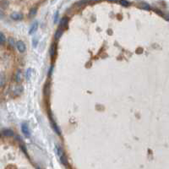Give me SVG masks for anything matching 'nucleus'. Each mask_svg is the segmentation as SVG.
<instances>
[{"instance_id":"1","label":"nucleus","mask_w":169,"mask_h":169,"mask_svg":"<svg viewBox=\"0 0 169 169\" xmlns=\"http://www.w3.org/2000/svg\"><path fill=\"white\" fill-rule=\"evenodd\" d=\"M49 118H50V123H51V125H52V127H53L54 132L57 134L61 135V130H60V128L58 127V125L56 124V122L54 121V119L53 118V116H52L51 113H50V116H49Z\"/></svg>"},{"instance_id":"19","label":"nucleus","mask_w":169,"mask_h":169,"mask_svg":"<svg viewBox=\"0 0 169 169\" xmlns=\"http://www.w3.org/2000/svg\"><path fill=\"white\" fill-rule=\"evenodd\" d=\"M20 149L22 150V151H23V152L25 153V154H26V155L27 156V157H28L29 156H28V154H27V151H26V146H23V145H21V146H20Z\"/></svg>"},{"instance_id":"20","label":"nucleus","mask_w":169,"mask_h":169,"mask_svg":"<svg viewBox=\"0 0 169 169\" xmlns=\"http://www.w3.org/2000/svg\"><path fill=\"white\" fill-rule=\"evenodd\" d=\"M8 4H8V2H7V1H5V0L1 3V6H2V7L4 8V9H6V8H7V7H8Z\"/></svg>"},{"instance_id":"25","label":"nucleus","mask_w":169,"mask_h":169,"mask_svg":"<svg viewBox=\"0 0 169 169\" xmlns=\"http://www.w3.org/2000/svg\"><path fill=\"white\" fill-rule=\"evenodd\" d=\"M1 18H4V13H3L2 11H0V19Z\"/></svg>"},{"instance_id":"10","label":"nucleus","mask_w":169,"mask_h":169,"mask_svg":"<svg viewBox=\"0 0 169 169\" xmlns=\"http://www.w3.org/2000/svg\"><path fill=\"white\" fill-rule=\"evenodd\" d=\"M59 158H60L61 162H62V164L63 166H65V167H68V163H69V162H68V158H67L66 155L63 154V156H61Z\"/></svg>"},{"instance_id":"14","label":"nucleus","mask_w":169,"mask_h":169,"mask_svg":"<svg viewBox=\"0 0 169 169\" xmlns=\"http://www.w3.org/2000/svg\"><path fill=\"white\" fill-rule=\"evenodd\" d=\"M140 7H141V9H143V10H151L150 6L148 4H146V3H141V4H140Z\"/></svg>"},{"instance_id":"11","label":"nucleus","mask_w":169,"mask_h":169,"mask_svg":"<svg viewBox=\"0 0 169 169\" xmlns=\"http://www.w3.org/2000/svg\"><path fill=\"white\" fill-rule=\"evenodd\" d=\"M49 91H50V85H49V83H47L44 85V89H43V94L45 96H47L49 95Z\"/></svg>"},{"instance_id":"7","label":"nucleus","mask_w":169,"mask_h":169,"mask_svg":"<svg viewBox=\"0 0 169 169\" xmlns=\"http://www.w3.org/2000/svg\"><path fill=\"white\" fill-rule=\"evenodd\" d=\"M50 55H51V58L52 60H53L56 56V44H53L50 49Z\"/></svg>"},{"instance_id":"9","label":"nucleus","mask_w":169,"mask_h":169,"mask_svg":"<svg viewBox=\"0 0 169 169\" xmlns=\"http://www.w3.org/2000/svg\"><path fill=\"white\" fill-rule=\"evenodd\" d=\"M68 24H69V18H67V17L62 18V20H61V23H60L61 27H63V28H66V27L68 26Z\"/></svg>"},{"instance_id":"2","label":"nucleus","mask_w":169,"mask_h":169,"mask_svg":"<svg viewBox=\"0 0 169 169\" xmlns=\"http://www.w3.org/2000/svg\"><path fill=\"white\" fill-rule=\"evenodd\" d=\"M21 130H22L23 134H25L26 137L29 138L30 136V128H29V125L27 124V123H22V124H21Z\"/></svg>"},{"instance_id":"8","label":"nucleus","mask_w":169,"mask_h":169,"mask_svg":"<svg viewBox=\"0 0 169 169\" xmlns=\"http://www.w3.org/2000/svg\"><path fill=\"white\" fill-rule=\"evenodd\" d=\"M55 150H56L57 155L59 156V157H60L61 156H63L64 154V151H63V148L61 146H58V145H56V146H55Z\"/></svg>"},{"instance_id":"23","label":"nucleus","mask_w":169,"mask_h":169,"mask_svg":"<svg viewBox=\"0 0 169 169\" xmlns=\"http://www.w3.org/2000/svg\"><path fill=\"white\" fill-rule=\"evenodd\" d=\"M17 92H15V94L16 95H19V94H20V92L22 91V87H19V88H17Z\"/></svg>"},{"instance_id":"13","label":"nucleus","mask_w":169,"mask_h":169,"mask_svg":"<svg viewBox=\"0 0 169 169\" xmlns=\"http://www.w3.org/2000/svg\"><path fill=\"white\" fill-rule=\"evenodd\" d=\"M36 12H37V8H36V7H33V8L31 9V10H30L29 17H30V18H33V17L36 15Z\"/></svg>"},{"instance_id":"16","label":"nucleus","mask_w":169,"mask_h":169,"mask_svg":"<svg viewBox=\"0 0 169 169\" xmlns=\"http://www.w3.org/2000/svg\"><path fill=\"white\" fill-rule=\"evenodd\" d=\"M119 3H120V4L122 6H124V7H128V6L130 5V2L128 1V0H120Z\"/></svg>"},{"instance_id":"22","label":"nucleus","mask_w":169,"mask_h":169,"mask_svg":"<svg viewBox=\"0 0 169 169\" xmlns=\"http://www.w3.org/2000/svg\"><path fill=\"white\" fill-rule=\"evenodd\" d=\"M9 42H10V44L12 46V47H14V39H12V38H10V40H9Z\"/></svg>"},{"instance_id":"26","label":"nucleus","mask_w":169,"mask_h":169,"mask_svg":"<svg viewBox=\"0 0 169 169\" xmlns=\"http://www.w3.org/2000/svg\"><path fill=\"white\" fill-rule=\"evenodd\" d=\"M109 2H112V3H116L118 2V0H108Z\"/></svg>"},{"instance_id":"27","label":"nucleus","mask_w":169,"mask_h":169,"mask_svg":"<svg viewBox=\"0 0 169 169\" xmlns=\"http://www.w3.org/2000/svg\"><path fill=\"white\" fill-rule=\"evenodd\" d=\"M0 138H1V134H0Z\"/></svg>"},{"instance_id":"5","label":"nucleus","mask_w":169,"mask_h":169,"mask_svg":"<svg viewBox=\"0 0 169 169\" xmlns=\"http://www.w3.org/2000/svg\"><path fill=\"white\" fill-rule=\"evenodd\" d=\"M2 134L6 137H13L14 135V131L12 130H10V128H5V130H3Z\"/></svg>"},{"instance_id":"17","label":"nucleus","mask_w":169,"mask_h":169,"mask_svg":"<svg viewBox=\"0 0 169 169\" xmlns=\"http://www.w3.org/2000/svg\"><path fill=\"white\" fill-rule=\"evenodd\" d=\"M31 73H32V69H28V70H27L26 74V77L27 79H30Z\"/></svg>"},{"instance_id":"3","label":"nucleus","mask_w":169,"mask_h":169,"mask_svg":"<svg viewBox=\"0 0 169 169\" xmlns=\"http://www.w3.org/2000/svg\"><path fill=\"white\" fill-rule=\"evenodd\" d=\"M37 28H38V22L37 21H35L30 27L29 31H28L29 35H32V34L35 33L36 31V30H37Z\"/></svg>"},{"instance_id":"4","label":"nucleus","mask_w":169,"mask_h":169,"mask_svg":"<svg viewBox=\"0 0 169 169\" xmlns=\"http://www.w3.org/2000/svg\"><path fill=\"white\" fill-rule=\"evenodd\" d=\"M16 47H17V49L19 50L20 53H24L25 51H26V45H25V43L22 42V41H19V42H17V44H16Z\"/></svg>"},{"instance_id":"21","label":"nucleus","mask_w":169,"mask_h":169,"mask_svg":"<svg viewBox=\"0 0 169 169\" xmlns=\"http://www.w3.org/2000/svg\"><path fill=\"white\" fill-rule=\"evenodd\" d=\"M15 79H16L17 82H19V81H20V71H18V72H17L16 76H15Z\"/></svg>"},{"instance_id":"18","label":"nucleus","mask_w":169,"mask_h":169,"mask_svg":"<svg viewBox=\"0 0 169 169\" xmlns=\"http://www.w3.org/2000/svg\"><path fill=\"white\" fill-rule=\"evenodd\" d=\"M37 43H38V37H36V39L34 38V39H33V42H32V47H36V46H37Z\"/></svg>"},{"instance_id":"6","label":"nucleus","mask_w":169,"mask_h":169,"mask_svg":"<svg viewBox=\"0 0 169 169\" xmlns=\"http://www.w3.org/2000/svg\"><path fill=\"white\" fill-rule=\"evenodd\" d=\"M10 17H11V19L14 20H22L23 15L22 14H20V13H13L11 14Z\"/></svg>"},{"instance_id":"15","label":"nucleus","mask_w":169,"mask_h":169,"mask_svg":"<svg viewBox=\"0 0 169 169\" xmlns=\"http://www.w3.org/2000/svg\"><path fill=\"white\" fill-rule=\"evenodd\" d=\"M5 42H6L5 36L4 35V33H2L0 31V45H4Z\"/></svg>"},{"instance_id":"24","label":"nucleus","mask_w":169,"mask_h":169,"mask_svg":"<svg viewBox=\"0 0 169 169\" xmlns=\"http://www.w3.org/2000/svg\"><path fill=\"white\" fill-rule=\"evenodd\" d=\"M58 12H57L56 15H55V17H54V22H57V21H58Z\"/></svg>"},{"instance_id":"12","label":"nucleus","mask_w":169,"mask_h":169,"mask_svg":"<svg viewBox=\"0 0 169 169\" xmlns=\"http://www.w3.org/2000/svg\"><path fill=\"white\" fill-rule=\"evenodd\" d=\"M62 35H63V30H62V28H59L58 30H57L56 32H55L54 37H55V39L58 40L61 36H62Z\"/></svg>"}]
</instances>
